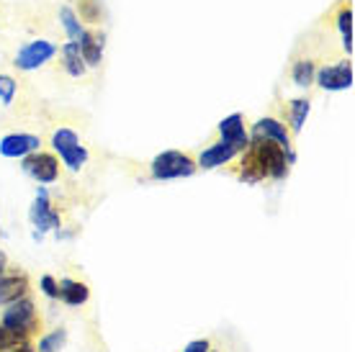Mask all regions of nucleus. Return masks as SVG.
<instances>
[{"label": "nucleus", "mask_w": 355, "mask_h": 352, "mask_svg": "<svg viewBox=\"0 0 355 352\" xmlns=\"http://www.w3.org/2000/svg\"><path fill=\"white\" fill-rule=\"evenodd\" d=\"M198 170L191 155L178 150H165L150 162V173L155 180H178V177H191Z\"/></svg>", "instance_id": "f257e3e1"}, {"label": "nucleus", "mask_w": 355, "mask_h": 352, "mask_svg": "<svg viewBox=\"0 0 355 352\" xmlns=\"http://www.w3.org/2000/svg\"><path fill=\"white\" fill-rule=\"evenodd\" d=\"M52 150L60 155L62 165L67 170H72V173H80L83 165L88 162V150L80 144L78 132L67 129V126H62V129H57L52 134Z\"/></svg>", "instance_id": "f03ea898"}, {"label": "nucleus", "mask_w": 355, "mask_h": 352, "mask_svg": "<svg viewBox=\"0 0 355 352\" xmlns=\"http://www.w3.org/2000/svg\"><path fill=\"white\" fill-rule=\"evenodd\" d=\"M0 324L8 326L10 332H16L21 337H31L36 332V306L28 296H21L13 303L3 308V317H0Z\"/></svg>", "instance_id": "7ed1b4c3"}, {"label": "nucleus", "mask_w": 355, "mask_h": 352, "mask_svg": "<svg viewBox=\"0 0 355 352\" xmlns=\"http://www.w3.org/2000/svg\"><path fill=\"white\" fill-rule=\"evenodd\" d=\"M28 219H31V224L36 227L34 239H42L44 237V231H52V229L60 231V227H62V216L52 209V203H49V191H46V188H36V198H34L31 211H28Z\"/></svg>", "instance_id": "20e7f679"}, {"label": "nucleus", "mask_w": 355, "mask_h": 352, "mask_svg": "<svg viewBox=\"0 0 355 352\" xmlns=\"http://www.w3.org/2000/svg\"><path fill=\"white\" fill-rule=\"evenodd\" d=\"M54 54H57V44L54 42H49V39H34V42H28V44L18 49L13 64L24 72H34L39 67H44Z\"/></svg>", "instance_id": "39448f33"}, {"label": "nucleus", "mask_w": 355, "mask_h": 352, "mask_svg": "<svg viewBox=\"0 0 355 352\" xmlns=\"http://www.w3.org/2000/svg\"><path fill=\"white\" fill-rule=\"evenodd\" d=\"M353 62H335V64H324L317 70L314 75V82L320 85L322 90H329V93H338V90H350L353 88Z\"/></svg>", "instance_id": "423d86ee"}, {"label": "nucleus", "mask_w": 355, "mask_h": 352, "mask_svg": "<svg viewBox=\"0 0 355 352\" xmlns=\"http://www.w3.org/2000/svg\"><path fill=\"white\" fill-rule=\"evenodd\" d=\"M21 168L26 175H31L39 185H49L60 177V159L49 152H31L21 159Z\"/></svg>", "instance_id": "0eeeda50"}, {"label": "nucleus", "mask_w": 355, "mask_h": 352, "mask_svg": "<svg viewBox=\"0 0 355 352\" xmlns=\"http://www.w3.org/2000/svg\"><path fill=\"white\" fill-rule=\"evenodd\" d=\"M39 147H42V139L36 134H26V132L6 134L0 139V155L8 159H24L31 152H39Z\"/></svg>", "instance_id": "6e6552de"}, {"label": "nucleus", "mask_w": 355, "mask_h": 352, "mask_svg": "<svg viewBox=\"0 0 355 352\" xmlns=\"http://www.w3.org/2000/svg\"><path fill=\"white\" fill-rule=\"evenodd\" d=\"M242 150L237 147V144H232V141H216V144H211V147H206L201 155H198V168L201 170H216L222 168V165H230L234 157H240Z\"/></svg>", "instance_id": "1a4fd4ad"}, {"label": "nucleus", "mask_w": 355, "mask_h": 352, "mask_svg": "<svg viewBox=\"0 0 355 352\" xmlns=\"http://www.w3.org/2000/svg\"><path fill=\"white\" fill-rule=\"evenodd\" d=\"M250 139H268V141H275V144L284 147V150H291V134L286 129V123L273 118V116H266V118H260L258 123H252Z\"/></svg>", "instance_id": "9d476101"}, {"label": "nucleus", "mask_w": 355, "mask_h": 352, "mask_svg": "<svg viewBox=\"0 0 355 352\" xmlns=\"http://www.w3.org/2000/svg\"><path fill=\"white\" fill-rule=\"evenodd\" d=\"M106 36L98 34V31H83L80 39H78V46H80V54H83V62H85V67H101V62H103V42Z\"/></svg>", "instance_id": "9b49d317"}, {"label": "nucleus", "mask_w": 355, "mask_h": 352, "mask_svg": "<svg viewBox=\"0 0 355 352\" xmlns=\"http://www.w3.org/2000/svg\"><path fill=\"white\" fill-rule=\"evenodd\" d=\"M219 137H222V141L237 144L242 152L248 150L250 134L245 132V116L232 114V116H227V118H222V121H219Z\"/></svg>", "instance_id": "f8f14e48"}, {"label": "nucleus", "mask_w": 355, "mask_h": 352, "mask_svg": "<svg viewBox=\"0 0 355 352\" xmlns=\"http://www.w3.org/2000/svg\"><path fill=\"white\" fill-rule=\"evenodd\" d=\"M28 291V278L24 273H0V306H8L16 299L26 296Z\"/></svg>", "instance_id": "ddd939ff"}, {"label": "nucleus", "mask_w": 355, "mask_h": 352, "mask_svg": "<svg viewBox=\"0 0 355 352\" xmlns=\"http://www.w3.org/2000/svg\"><path fill=\"white\" fill-rule=\"evenodd\" d=\"M60 283V301H64L67 306H83V303H88L90 299V288L85 283L80 281H72V278H62Z\"/></svg>", "instance_id": "4468645a"}, {"label": "nucleus", "mask_w": 355, "mask_h": 352, "mask_svg": "<svg viewBox=\"0 0 355 352\" xmlns=\"http://www.w3.org/2000/svg\"><path fill=\"white\" fill-rule=\"evenodd\" d=\"M62 67L70 78H83V75L88 72L85 62H83L80 46L75 44V42H67V44L62 46Z\"/></svg>", "instance_id": "2eb2a0df"}, {"label": "nucleus", "mask_w": 355, "mask_h": 352, "mask_svg": "<svg viewBox=\"0 0 355 352\" xmlns=\"http://www.w3.org/2000/svg\"><path fill=\"white\" fill-rule=\"evenodd\" d=\"M355 13L350 6H340L338 10V28H340V36H343V49L347 52V57H353V21Z\"/></svg>", "instance_id": "dca6fc26"}, {"label": "nucleus", "mask_w": 355, "mask_h": 352, "mask_svg": "<svg viewBox=\"0 0 355 352\" xmlns=\"http://www.w3.org/2000/svg\"><path fill=\"white\" fill-rule=\"evenodd\" d=\"M60 21H62V28H64V34H67V39L78 44V39H80V34L85 31V28H83L80 16L75 13V8H70V6H60Z\"/></svg>", "instance_id": "f3484780"}, {"label": "nucleus", "mask_w": 355, "mask_h": 352, "mask_svg": "<svg viewBox=\"0 0 355 352\" xmlns=\"http://www.w3.org/2000/svg\"><path fill=\"white\" fill-rule=\"evenodd\" d=\"M314 75H317V64H314L311 60L293 62L291 78H293V82H296L299 88H309V85H314Z\"/></svg>", "instance_id": "a211bd4d"}, {"label": "nucleus", "mask_w": 355, "mask_h": 352, "mask_svg": "<svg viewBox=\"0 0 355 352\" xmlns=\"http://www.w3.org/2000/svg\"><path fill=\"white\" fill-rule=\"evenodd\" d=\"M78 16H80L85 24H90V26L101 24V21L106 18L103 0H80V6H78Z\"/></svg>", "instance_id": "6ab92c4d"}, {"label": "nucleus", "mask_w": 355, "mask_h": 352, "mask_svg": "<svg viewBox=\"0 0 355 352\" xmlns=\"http://www.w3.org/2000/svg\"><path fill=\"white\" fill-rule=\"evenodd\" d=\"M311 111V100L309 98H293L291 106H288V116H291V129L296 134L304 129V123H306V116Z\"/></svg>", "instance_id": "aec40b11"}, {"label": "nucleus", "mask_w": 355, "mask_h": 352, "mask_svg": "<svg viewBox=\"0 0 355 352\" xmlns=\"http://www.w3.org/2000/svg\"><path fill=\"white\" fill-rule=\"evenodd\" d=\"M67 342V329H54L49 335H44L36 344V352H60Z\"/></svg>", "instance_id": "412c9836"}, {"label": "nucleus", "mask_w": 355, "mask_h": 352, "mask_svg": "<svg viewBox=\"0 0 355 352\" xmlns=\"http://www.w3.org/2000/svg\"><path fill=\"white\" fill-rule=\"evenodd\" d=\"M16 90H18L16 80L10 78V75H0V100H3V106H10V103H13Z\"/></svg>", "instance_id": "4be33fe9"}, {"label": "nucleus", "mask_w": 355, "mask_h": 352, "mask_svg": "<svg viewBox=\"0 0 355 352\" xmlns=\"http://www.w3.org/2000/svg\"><path fill=\"white\" fill-rule=\"evenodd\" d=\"M26 342V337L16 335V332H10L8 326L0 324V352H8L13 350V347H18V344Z\"/></svg>", "instance_id": "5701e85b"}, {"label": "nucleus", "mask_w": 355, "mask_h": 352, "mask_svg": "<svg viewBox=\"0 0 355 352\" xmlns=\"http://www.w3.org/2000/svg\"><path fill=\"white\" fill-rule=\"evenodd\" d=\"M39 288H42V293H44L46 299H60V283L54 281L52 275H44L42 281H39Z\"/></svg>", "instance_id": "b1692460"}, {"label": "nucleus", "mask_w": 355, "mask_h": 352, "mask_svg": "<svg viewBox=\"0 0 355 352\" xmlns=\"http://www.w3.org/2000/svg\"><path fill=\"white\" fill-rule=\"evenodd\" d=\"M183 352H209V342H206V340H193V342L186 344Z\"/></svg>", "instance_id": "393cba45"}, {"label": "nucleus", "mask_w": 355, "mask_h": 352, "mask_svg": "<svg viewBox=\"0 0 355 352\" xmlns=\"http://www.w3.org/2000/svg\"><path fill=\"white\" fill-rule=\"evenodd\" d=\"M8 352H36V347L26 340L24 344H18V347H13V350H8Z\"/></svg>", "instance_id": "a878e982"}, {"label": "nucleus", "mask_w": 355, "mask_h": 352, "mask_svg": "<svg viewBox=\"0 0 355 352\" xmlns=\"http://www.w3.org/2000/svg\"><path fill=\"white\" fill-rule=\"evenodd\" d=\"M0 273H6V255L0 252Z\"/></svg>", "instance_id": "bb28decb"}, {"label": "nucleus", "mask_w": 355, "mask_h": 352, "mask_svg": "<svg viewBox=\"0 0 355 352\" xmlns=\"http://www.w3.org/2000/svg\"><path fill=\"white\" fill-rule=\"evenodd\" d=\"M209 352H216V350H211V347H209Z\"/></svg>", "instance_id": "cd10ccee"}]
</instances>
